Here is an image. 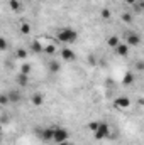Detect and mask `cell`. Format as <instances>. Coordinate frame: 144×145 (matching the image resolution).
I'll return each mask as SVG.
<instances>
[{
    "instance_id": "cell-1",
    "label": "cell",
    "mask_w": 144,
    "mask_h": 145,
    "mask_svg": "<svg viewBox=\"0 0 144 145\" xmlns=\"http://www.w3.org/2000/svg\"><path fill=\"white\" fill-rule=\"evenodd\" d=\"M56 40L59 44H73L78 40V32L71 27H61L56 31Z\"/></svg>"
},
{
    "instance_id": "cell-2",
    "label": "cell",
    "mask_w": 144,
    "mask_h": 145,
    "mask_svg": "<svg viewBox=\"0 0 144 145\" xmlns=\"http://www.w3.org/2000/svg\"><path fill=\"white\" fill-rule=\"evenodd\" d=\"M70 140V132L63 127H53V138L51 142L54 144H61V142H66Z\"/></svg>"
},
{
    "instance_id": "cell-3",
    "label": "cell",
    "mask_w": 144,
    "mask_h": 145,
    "mask_svg": "<svg viewBox=\"0 0 144 145\" xmlns=\"http://www.w3.org/2000/svg\"><path fill=\"white\" fill-rule=\"evenodd\" d=\"M93 137H95V140H107L108 137H110V127H108V123L98 121V125H97V128L93 132Z\"/></svg>"
},
{
    "instance_id": "cell-4",
    "label": "cell",
    "mask_w": 144,
    "mask_h": 145,
    "mask_svg": "<svg viewBox=\"0 0 144 145\" xmlns=\"http://www.w3.org/2000/svg\"><path fill=\"white\" fill-rule=\"evenodd\" d=\"M37 137L42 140V142H51L53 138V127H42L37 130Z\"/></svg>"
},
{
    "instance_id": "cell-5",
    "label": "cell",
    "mask_w": 144,
    "mask_h": 145,
    "mask_svg": "<svg viewBox=\"0 0 144 145\" xmlns=\"http://www.w3.org/2000/svg\"><path fill=\"white\" fill-rule=\"evenodd\" d=\"M59 56H61V59L66 61V63H71V61L76 59V52H75L73 49H70V47H63V49L59 51Z\"/></svg>"
},
{
    "instance_id": "cell-6",
    "label": "cell",
    "mask_w": 144,
    "mask_h": 145,
    "mask_svg": "<svg viewBox=\"0 0 144 145\" xmlns=\"http://www.w3.org/2000/svg\"><path fill=\"white\" fill-rule=\"evenodd\" d=\"M126 44L129 46V47H134V46H139L141 44V36L137 34V32H127V36H126Z\"/></svg>"
},
{
    "instance_id": "cell-7",
    "label": "cell",
    "mask_w": 144,
    "mask_h": 145,
    "mask_svg": "<svg viewBox=\"0 0 144 145\" xmlns=\"http://www.w3.org/2000/svg\"><path fill=\"white\" fill-rule=\"evenodd\" d=\"M114 105H115V108H119V110H127L131 106V98H127V96H119V98L114 101Z\"/></svg>"
},
{
    "instance_id": "cell-8",
    "label": "cell",
    "mask_w": 144,
    "mask_h": 145,
    "mask_svg": "<svg viewBox=\"0 0 144 145\" xmlns=\"http://www.w3.org/2000/svg\"><path fill=\"white\" fill-rule=\"evenodd\" d=\"M129 49H131V47H129V46H127L126 42H119V44H117V46L114 47L115 54H117V56H120V57L127 56V54H129Z\"/></svg>"
},
{
    "instance_id": "cell-9",
    "label": "cell",
    "mask_w": 144,
    "mask_h": 145,
    "mask_svg": "<svg viewBox=\"0 0 144 145\" xmlns=\"http://www.w3.org/2000/svg\"><path fill=\"white\" fill-rule=\"evenodd\" d=\"M7 98H9V103H19L22 100V93L19 89H10L9 93H5Z\"/></svg>"
},
{
    "instance_id": "cell-10",
    "label": "cell",
    "mask_w": 144,
    "mask_h": 145,
    "mask_svg": "<svg viewBox=\"0 0 144 145\" xmlns=\"http://www.w3.org/2000/svg\"><path fill=\"white\" fill-rule=\"evenodd\" d=\"M59 68H61L59 61H56V59H49V63H48V69H49V72L56 74V72H59Z\"/></svg>"
},
{
    "instance_id": "cell-11",
    "label": "cell",
    "mask_w": 144,
    "mask_h": 145,
    "mask_svg": "<svg viewBox=\"0 0 144 145\" xmlns=\"http://www.w3.org/2000/svg\"><path fill=\"white\" fill-rule=\"evenodd\" d=\"M31 101H32V105L39 106V105H42V103H44V96H42L41 93H34V95H32V98H31Z\"/></svg>"
},
{
    "instance_id": "cell-12",
    "label": "cell",
    "mask_w": 144,
    "mask_h": 145,
    "mask_svg": "<svg viewBox=\"0 0 144 145\" xmlns=\"http://www.w3.org/2000/svg\"><path fill=\"white\" fill-rule=\"evenodd\" d=\"M9 7H10L14 12H19V10L22 8V3H20L19 0H9Z\"/></svg>"
},
{
    "instance_id": "cell-13",
    "label": "cell",
    "mask_w": 144,
    "mask_h": 145,
    "mask_svg": "<svg viewBox=\"0 0 144 145\" xmlns=\"http://www.w3.org/2000/svg\"><path fill=\"white\" fill-rule=\"evenodd\" d=\"M42 52H48V54H54L56 52V44H48V46H42Z\"/></svg>"
},
{
    "instance_id": "cell-14",
    "label": "cell",
    "mask_w": 144,
    "mask_h": 145,
    "mask_svg": "<svg viewBox=\"0 0 144 145\" xmlns=\"http://www.w3.org/2000/svg\"><path fill=\"white\" fill-rule=\"evenodd\" d=\"M31 49H32V52H42V44H41V40H32Z\"/></svg>"
},
{
    "instance_id": "cell-15",
    "label": "cell",
    "mask_w": 144,
    "mask_h": 145,
    "mask_svg": "<svg viewBox=\"0 0 144 145\" xmlns=\"http://www.w3.org/2000/svg\"><path fill=\"white\" fill-rule=\"evenodd\" d=\"M119 42H120V39H119L117 36H112V37H108V40H107V44L110 46V47H112V49H114V47H115V46H117Z\"/></svg>"
},
{
    "instance_id": "cell-16",
    "label": "cell",
    "mask_w": 144,
    "mask_h": 145,
    "mask_svg": "<svg viewBox=\"0 0 144 145\" xmlns=\"http://www.w3.org/2000/svg\"><path fill=\"white\" fill-rule=\"evenodd\" d=\"M20 74L29 76V74H31V66H29V64H22V66H20Z\"/></svg>"
},
{
    "instance_id": "cell-17",
    "label": "cell",
    "mask_w": 144,
    "mask_h": 145,
    "mask_svg": "<svg viewBox=\"0 0 144 145\" xmlns=\"http://www.w3.org/2000/svg\"><path fill=\"white\" fill-rule=\"evenodd\" d=\"M9 49V40L5 37H0V51H7Z\"/></svg>"
},
{
    "instance_id": "cell-18",
    "label": "cell",
    "mask_w": 144,
    "mask_h": 145,
    "mask_svg": "<svg viewBox=\"0 0 144 145\" xmlns=\"http://www.w3.org/2000/svg\"><path fill=\"white\" fill-rule=\"evenodd\" d=\"M19 29H20V32H22V34H29V32H31V25H29V24H26V22H24V24H20V27H19Z\"/></svg>"
},
{
    "instance_id": "cell-19",
    "label": "cell",
    "mask_w": 144,
    "mask_h": 145,
    "mask_svg": "<svg viewBox=\"0 0 144 145\" xmlns=\"http://www.w3.org/2000/svg\"><path fill=\"white\" fill-rule=\"evenodd\" d=\"M134 81V74L132 72H126V76H124V84H129V83H132Z\"/></svg>"
},
{
    "instance_id": "cell-20",
    "label": "cell",
    "mask_w": 144,
    "mask_h": 145,
    "mask_svg": "<svg viewBox=\"0 0 144 145\" xmlns=\"http://www.w3.org/2000/svg\"><path fill=\"white\" fill-rule=\"evenodd\" d=\"M17 83L22 84V86H26V84H27V76H24V74L19 72V76H17Z\"/></svg>"
},
{
    "instance_id": "cell-21",
    "label": "cell",
    "mask_w": 144,
    "mask_h": 145,
    "mask_svg": "<svg viewBox=\"0 0 144 145\" xmlns=\"http://www.w3.org/2000/svg\"><path fill=\"white\" fill-rule=\"evenodd\" d=\"M17 57H19V59H26V57H27V51L19 49V51H17Z\"/></svg>"
},
{
    "instance_id": "cell-22",
    "label": "cell",
    "mask_w": 144,
    "mask_h": 145,
    "mask_svg": "<svg viewBox=\"0 0 144 145\" xmlns=\"http://www.w3.org/2000/svg\"><path fill=\"white\" fill-rule=\"evenodd\" d=\"M97 125H98V121H90V123H88V130L93 133V132H95V128H97Z\"/></svg>"
},
{
    "instance_id": "cell-23",
    "label": "cell",
    "mask_w": 144,
    "mask_h": 145,
    "mask_svg": "<svg viewBox=\"0 0 144 145\" xmlns=\"http://www.w3.org/2000/svg\"><path fill=\"white\" fill-rule=\"evenodd\" d=\"M0 105H9V98H7V95H0Z\"/></svg>"
},
{
    "instance_id": "cell-24",
    "label": "cell",
    "mask_w": 144,
    "mask_h": 145,
    "mask_svg": "<svg viewBox=\"0 0 144 145\" xmlns=\"http://www.w3.org/2000/svg\"><path fill=\"white\" fill-rule=\"evenodd\" d=\"M100 15H102V19H110V12H108L107 8H104V10L100 12Z\"/></svg>"
},
{
    "instance_id": "cell-25",
    "label": "cell",
    "mask_w": 144,
    "mask_h": 145,
    "mask_svg": "<svg viewBox=\"0 0 144 145\" xmlns=\"http://www.w3.org/2000/svg\"><path fill=\"white\" fill-rule=\"evenodd\" d=\"M122 20H124V22H131V20H132L131 14H124V15H122Z\"/></svg>"
},
{
    "instance_id": "cell-26",
    "label": "cell",
    "mask_w": 144,
    "mask_h": 145,
    "mask_svg": "<svg viewBox=\"0 0 144 145\" xmlns=\"http://www.w3.org/2000/svg\"><path fill=\"white\" fill-rule=\"evenodd\" d=\"M56 145H73L70 140H66V142H61V144H56Z\"/></svg>"
},
{
    "instance_id": "cell-27",
    "label": "cell",
    "mask_w": 144,
    "mask_h": 145,
    "mask_svg": "<svg viewBox=\"0 0 144 145\" xmlns=\"http://www.w3.org/2000/svg\"><path fill=\"white\" fill-rule=\"evenodd\" d=\"M126 2H127V3H131V5H134V3H136L137 0H126Z\"/></svg>"
},
{
    "instance_id": "cell-28",
    "label": "cell",
    "mask_w": 144,
    "mask_h": 145,
    "mask_svg": "<svg viewBox=\"0 0 144 145\" xmlns=\"http://www.w3.org/2000/svg\"><path fill=\"white\" fill-rule=\"evenodd\" d=\"M0 130H2V125H0Z\"/></svg>"
}]
</instances>
